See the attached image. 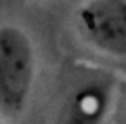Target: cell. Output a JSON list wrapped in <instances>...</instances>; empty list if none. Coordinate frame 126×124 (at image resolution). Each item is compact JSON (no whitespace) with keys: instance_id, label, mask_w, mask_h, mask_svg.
Returning a JSON list of instances; mask_svg holds the SVG:
<instances>
[{"instance_id":"cell-1","label":"cell","mask_w":126,"mask_h":124,"mask_svg":"<svg viewBox=\"0 0 126 124\" xmlns=\"http://www.w3.org/2000/svg\"><path fill=\"white\" fill-rule=\"evenodd\" d=\"M36 53L27 34L17 25L0 27V109L6 118L23 114L32 93Z\"/></svg>"},{"instance_id":"cell-2","label":"cell","mask_w":126,"mask_h":124,"mask_svg":"<svg viewBox=\"0 0 126 124\" xmlns=\"http://www.w3.org/2000/svg\"><path fill=\"white\" fill-rule=\"evenodd\" d=\"M76 21L90 46L126 59V0H88L78 9Z\"/></svg>"},{"instance_id":"cell-3","label":"cell","mask_w":126,"mask_h":124,"mask_svg":"<svg viewBox=\"0 0 126 124\" xmlns=\"http://www.w3.org/2000/svg\"><path fill=\"white\" fill-rule=\"evenodd\" d=\"M109 103L111 84L107 80H86L65 97L57 124H103Z\"/></svg>"}]
</instances>
